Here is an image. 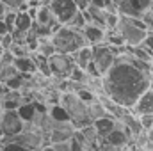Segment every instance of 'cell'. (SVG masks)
<instances>
[{
    "mask_svg": "<svg viewBox=\"0 0 153 151\" xmlns=\"http://www.w3.org/2000/svg\"><path fill=\"white\" fill-rule=\"evenodd\" d=\"M16 75H20V73L16 71V68H14L13 64L2 66V70H0V84H7L9 80H13Z\"/></svg>",
    "mask_w": 153,
    "mask_h": 151,
    "instance_id": "23",
    "label": "cell"
},
{
    "mask_svg": "<svg viewBox=\"0 0 153 151\" xmlns=\"http://www.w3.org/2000/svg\"><path fill=\"white\" fill-rule=\"evenodd\" d=\"M150 13H152V14H153V4H152V9H150Z\"/></svg>",
    "mask_w": 153,
    "mask_h": 151,
    "instance_id": "43",
    "label": "cell"
},
{
    "mask_svg": "<svg viewBox=\"0 0 153 151\" xmlns=\"http://www.w3.org/2000/svg\"><path fill=\"white\" fill-rule=\"evenodd\" d=\"M2 52H4V48H2V46H0V55H2Z\"/></svg>",
    "mask_w": 153,
    "mask_h": 151,
    "instance_id": "42",
    "label": "cell"
},
{
    "mask_svg": "<svg viewBox=\"0 0 153 151\" xmlns=\"http://www.w3.org/2000/svg\"><path fill=\"white\" fill-rule=\"evenodd\" d=\"M48 68H50V76L64 80L68 78L70 73L75 68V62L71 59V55L66 53H53L52 57H48Z\"/></svg>",
    "mask_w": 153,
    "mask_h": 151,
    "instance_id": "7",
    "label": "cell"
},
{
    "mask_svg": "<svg viewBox=\"0 0 153 151\" xmlns=\"http://www.w3.org/2000/svg\"><path fill=\"white\" fill-rule=\"evenodd\" d=\"M53 151H71L70 148V141L68 142H59V144H52Z\"/></svg>",
    "mask_w": 153,
    "mask_h": 151,
    "instance_id": "35",
    "label": "cell"
},
{
    "mask_svg": "<svg viewBox=\"0 0 153 151\" xmlns=\"http://www.w3.org/2000/svg\"><path fill=\"white\" fill-rule=\"evenodd\" d=\"M9 52L13 53L14 59H16V57H29V55H30L25 44H13V46L9 48Z\"/></svg>",
    "mask_w": 153,
    "mask_h": 151,
    "instance_id": "29",
    "label": "cell"
},
{
    "mask_svg": "<svg viewBox=\"0 0 153 151\" xmlns=\"http://www.w3.org/2000/svg\"><path fill=\"white\" fill-rule=\"evenodd\" d=\"M141 46H143V48H146V50L153 55V32H146V38L143 39Z\"/></svg>",
    "mask_w": 153,
    "mask_h": 151,
    "instance_id": "32",
    "label": "cell"
},
{
    "mask_svg": "<svg viewBox=\"0 0 153 151\" xmlns=\"http://www.w3.org/2000/svg\"><path fill=\"white\" fill-rule=\"evenodd\" d=\"M16 112H18L20 119H22L23 123H30V121L34 119V115L38 114V110H36V103H34V101L22 103V105L16 109Z\"/></svg>",
    "mask_w": 153,
    "mask_h": 151,
    "instance_id": "18",
    "label": "cell"
},
{
    "mask_svg": "<svg viewBox=\"0 0 153 151\" xmlns=\"http://www.w3.org/2000/svg\"><path fill=\"white\" fill-rule=\"evenodd\" d=\"M75 132H76V128L73 126L71 121H53L52 130H50V137H48L50 146L71 141V137H73Z\"/></svg>",
    "mask_w": 153,
    "mask_h": 151,
    "instance_id": "10",
    "label": "cell"
},
{
    "mask_svg": "<svg viewBox=\"0 0 153 151\" xmlns=\"http://www.w3.org/2000/svg\"><path fill=\"white\" fill-rule=\"evenodd\" d=\"M38 151H53V148L52 146H45V148H39Z\"/></svg>",
    "mask_w": 153,
    "mask_h": 151,
    "instance_id": "41",
    "label": "cell"
},
{
    "mask_svg": "<svg viewBox=\"0 0 153 151\" xmlns=\"http://www.w3.org/2000/svg\"><path fill=\"white\" fill-rule=\"evenodd\" d=\"M7 11H11V9H7V7H5V4H2V2H0V20L5 16V13H7Z\"/></svg>",
    "mask_w": 153,
    "mask_h": 151,
    "instance_id": "37",
    "label": "cell"
},
{
    "mask_svg": "<svg viewBox=\"0 0 153 151\" xmlns=\"http://www.w3.org/2000/svg\"><path fill=\"white\" fill-rule=\"evenodd\" d=\"M137 119H139V126H141V130H143V132H146V130L153 128V114H144V115H139Z\"/></svg>",
    "mask_w": 153,
    "mask_h": 151,
    "instance_id": "30",
    "label": "cell"
},
{
    "mask_svg": "<svg viewBox=\"0 0 153 151\" xmlns=\"http://www.w3.org/2000/svg\"><path fill=\"white\" fill-rule=\"evenodd\" d=\"M87 115H89V119H91V123H93V121H98V119H102V117H107L109 114L105 112V109L102 107L100 101H94V103L87 105Z\"/></svg>",
    "mask_w": 153,
    "mask_h": 151,
    "instance_id": "21",
    "label": "cell"
},
{
    "mask_svg": "<svg viewBox=\"0 0 153 151\" xmlns=\"http://www.w3.org/2000/svg\"><path fill=\"white\" fill-rule=\"evenodd\" d=\"M91 57H93L91 46H82V48L76 50L75 53H71V59H73L75 66L80 68V70H85V68L91 64Z\"/></svg>",
    "mask_w": 153,
    "mask_h": 151,
    "instance_id": "16",
    "label": "cell"
},
{
    "mask_svg": "<svg viewBox=\"0 0 153 151\" xmlns=\"http://www.w3.org/2000/svg\"><path fill=\"white\" fill-rule=\"evenodd\" d=\"M0 150L2 151H29L27 148H23L20 144H14V142H11L7 139H2V137H0Z\"/></svg>",
    "mask_w": 153,
    "mask_h": 151,
    "instance_id": "27",
    "label": "cell"
},
{
    "mask_svg": "<svg viewBox=\"0 0 153 151\" xmlns=\"http://www.w3.org/2000/svg\"><path fill=\"white\" fill-rule=\"evenodd\" d=\"M0 2L5 4V7L11 11H27V7H29L27 0H0Z\"/></svg>",
    "mask_w": 153,
    "mask_h": 151,
    "instance_id": "25",
    "label": "cell"
},
{
    "mask_svg": "<svg viewBox=\"0 0 153 151\" xmlns=\"http://www.w3.org/2000/svg\"><path fill=\"white\" fill-rule=\"evenodd\" d=\"M114 2H116V4H117V2H119V0H114Z\"/></svg>",
    "mask_w": 153,
    "mask_h": 151,
    "instance_id": "44",
    "label": "cell"
},
{
    "mask_svg": "<svg viewBox=\"0 0 153 151\" xmlns=\"http://www.w3.org/2000/svg\"><path fill=\"white\" fill-rule=\"evenodd\" d=\"M50 41H52V44L55 48V53H66V55L75 53L76 50L82 48V46H89L80 30L70 29L66 25H61L50 36Z\"/></svg>",
    "mask_w": 153,
    "mask_h": 151,
    "instance_id": "2",
    "label": "cell"
},
{
    "mask_svg": "<svg viewBox=\"0 0 153 151\" xmlns=\"http://www.w3.org/2000/svg\"><path fill=\"white\" fill-rule=\"evenodd\" d=\"M125 50H126V53H130L132 57H135V59H139V61H144V62L153 64V55L146 50V48H143L141 44H137V46H125Z\"/></svg>",
    "mask_w": 153,
    "mask_h": 151,
    "instance_id": "19",
    "label": "cell"
},
{
    "mask_svg": "<svg viewBox=\"0 0 153 151\" xmlns=\"http://www.w3.org/2000/svg\"><path fill=\"white\" fill-rule=\"evenodd\" d=\"M114 32L123 39L125 46H137L146 38V29L143 21L137 18H128V16H119Z\"/></svg>",
    "mask_w": 153,
    "mask_h": 151,
    "instance_id": "4",
    "label": "cell"
},
{
    "mask_svg": "<svg viewBox=\"0 0 153 151\" xmlns=\"http://www.w3.org/2000/svg\"><path fill=\"white\" fill-rule=\"evenodd\" d=\"M130 139H132V132L128 128H125L117 119H116V126L114 130L103 139L105 142H109L112 148H126L130 144Z\"/></svg>",
    "mask_w": 153,
    "mask_h": 151,
    "instance_id": "11",
    "label": "cell"
},
{
    "mask_svg": "<svg viewBox=\"0 0 153 151\" xmlns=\"http://www.w3.org/2000/svg\"><path fill=\"white\" fill-rule=\"evenodd\" d=\"M0 151H2V150H0Z\"/></svg>",
    "mask_w": 153,
    "mask_h": 151,
    "instance_id": "45",
    "label": "cell"
},
{
    "mask_svg": "<svg viewBox=\"0 0 153 151\" xmlns=\"http://www.w3.org/2000/svg\"><path fill=\"white\" fill-rule=\"evenodd\" d=\"M48 9L52 11L59 25H66L70 18L78 11L73 0H48Z\"/></svg>",
    "mask_w": 153,
    "mask_h": 151,
    "instance_id": "9",
    "label": "cell"
},
{
    "mask_svg": "<svg viewBox=\"0 0 153 151\" xmlns=\"http://www.w3.org/2000/svg\"><path fill=\"white\" fill-rule=\"evenodd\" d=\"M144 135H146V141H148L150 144H153V128L146 130V132H144Z\"/></svg>",
    "mask_w": 153,
    "mask_h": 151,
    "instance_id": "36",
    "label": "cell"
},
{
    "mask_svg": "<svg viewBox=\"0 0 153 151\" xmlns=\"http://www.w3.org/2000/svg\"><path fill=\"white\" fill-rule=\"evenodd\" d=\"M153 0H119L116 4L117 14L119 16H128V18H141L144 13L152 9Z\"/></svg>",
    "mask_w": 153,
    "mask_h": 151,
    "instance_id": "8",
    "label": "cell"
},
{
    "mask_svg": "<svg viewBox=\"0 0 153 151\" xmlns=\"http://www.w3.org/2000/svg\"><path fill=\"white\" fill-rule=\"evenodd\" d=\"M117 20H119V14L117 13L105 11V30H114L116 25H117Z\"/></svg>",
    "mask_w": 153,
    "mask_h": 151,
    "instance_id": "28",
    "label": "cell"
},
{
    "mask_svg": "<svg viewBox=\"0 0 153 151\" xmlns=\"http://www.w3.org/2000/svg\"><path fill=\"white\" fill-rule=\"evenodd\" d=\"M59 105L64 109V112L68 114L70 121L73 123V126L76 130L91 124V119L87 115V105L76 96L75 93H61Z\"/></svg>",
    "mask_w": 153,
    "mask_h": 151,
    "instance_id": "3",
    "label": "cell"
},
{
    "mask_svg": "<svg viewBox=\"0 0 153 151\" xmlns=\"http://www.w3.org/2000/svg\"><path fill=\"white\" fill-rule=\"evenodd\" d=\"M13 66L16 68V71L20 75H36L38 73L36 62H34V59L30 55L29 57H16L14 62H13Z\"/></svg>",
    "mask_w": 153,
    "mask_h": 151,
    "instance_id": "14",
    "label": "cell"
},
{
    "mask_svg": "<svg viewBox=\"0 0 153 151\" xmlns=\"http://www.w3.org/2000/svg\"><path fill=\"white\" fill-rule=\"evenodd\" d=\"M84 25H85V18H84L82 11H76L75 14L70 18V21L66 23V27H70V29H75V30H80Z\"/></svg>",
    "mask_w": 153,
    "mask_h": 151,
    "instance_id": "24",
    "label": "cell"
},
{
    "mask_svg": "<svg viewBox=\"0 0 153 151\" xmlns=\"http://www.w3.org/2000/svg\"><path fill=\"white\" fill-rule=\"evenodd\" d=\"M48 115L53 119V121H70L68 114L64 112V109L57 103V105H50L48 107Z\"/></svg>",
    "mask_w": 153,
    "mask_h": 151,
    "instance_id": "22",
    "label": "cell"
},
{
    "mask_svg": "<svg viewBox=\"0 0 153 151\" xmlns=\"http://www.w3.org/2000/svg\"><path fill=\"white\" fill-rule=\"evenodd\" d=\"M25 123L20 119L16 110H0V137L13 139L23 130Z\"/></svg>",
    "mask_w": 153,
    "mask_h": 151,
    "instance_id": "5",
    "label": "cell"
},
{
    "mask_svg": "<svg viewBox=\"0 0 153 151\" xmlns=\"http://www.w3.org/2000/svg\"><path fill=\"white\" fill-rule=\"evenodd\" d=\"M76 96L85 103V105H91V103H94V101H98V96L96 94H93L91 91H87V89H78L75 93Z\"/></svg>",
    "mask_w": 153,
    "mask_h": 151,
    "instance_id": "26",
    "label": "cell"
},
{
    "mask_svg": "<svg viewBox=\"0 0 153 151\" xmlns=\"http://www.w3.org/2000/svg\"><path fill=\"white\" fill-rule=\"evenodd\" d=\"M32 20L30 16L25 13V11H16V16H14V25H13V30H18V32H29L32 29Z\"/></svg>",
    "mask_w": 153,
    "mask_h": 151,
    "instance_id": "17",
    "label": "cell"
},
{
    "mask_svg": "<svg viewBox=\"0 0 153 151\" xmlns=\"http://www.w3.org/2000/svg\"><path fill=\"white\" fill-rule=\"evenodd\" d=\"M150 73L139 71L126 61L116 57L112 68L102 76L103 94L123 109H132L137 98L150 89Z\"/></svg>",
    "mask_w": 153,
    "mask_h": 151,
    "instance_id": "1",
    "label": "cell"
},
{
    "mask_svg": "<svg viewBox=\"0 0 153 151\" xmlns=\"http://www.w3.org/2000/svg\"><path fill=\"white\" fill-rule=\"evenodd\" d=\"M93 126H94L98 137H100V139H105V137L114 130L116 119L111 117V115H107V117H102V119H98V121H93Z\"/></svg>",
    "mask_w": 153,
    "mask_h": 151,
    "instance_id": "15",
    "label": "cell"
},
{
    "mask_svg": "<svg viewBox=\"0 0 153 151\" xmlns=\"http://www.w3.org/2000/svg\"><path fill=\"white\" fill-rule=\"evenodd\" d=\"M0 46H2L4 50H9V48L13 46V38H11V32L4 34V36L0 38Z\"/></svg>",
    "mask_w": 153,
    "mask_h": 151,
    "instance_id": "34",
    "label": "cell"
},
{
    "mask_svg": "<svg viewBox=\"0 0 153 151\" xmlns=\"http://www.w3.org/2000/svg\"><path fill=\"white\" fill-rule=\"evenodd\" d=\"M14 16H16V11H7V13H5V16L2 18V21H4V25L7 27V30H9V32L13 30V25H14Z\"/></svg>",
    "mask_w": 153,
    "mask_h": 151,
    "instance_id": "31",
    "label": "cell"
},
{
    "mask_svg": "<svg viewBox=\"0 0 153 151\" xmlns=\"http://www.w3.org/2000/svg\"><path fill=\"white\" fill-rule=\"evenodd\" d=\"M91 52H93V57H91L93 66L96 68L98 75L103 76L109 70H111V68H112V64H114V61H116L114 53L111 52V48H109L105 43L91 46Z\"/></svg>",
    "mask_w": 153,
    "mask_h": 151,
    "instance_id": "6",
    "label": "cell"
},
{
    "mask_svg": "<svg viewBox=\"0 0 153 151\" xmlns=\"http://www.w3.org/2000/svg\"><path fill=\"white\" fill-rule=\"evenodd\" d=\"M7 32H9V30H7V27H5V25H4V21L0 20V38H2L4 34H7Z\"/></svg>",
    "mask_w": 153,
    "mask_h": 151,
    "instance_id": "38",
    "label": "cell"
},
{
    "mask_svg": "<svg viewBox=\"0 0 153 151\" xmlns=\"http://www.w3.org/2000/svg\"><path fill=\"white\" fill-rule=\"evenodd\" d=\"M130 112L134 114V115H144V114H153V89H148V91H144L139 98H137V101L134 103V107L130 109Z\"/></svg>",
    "mask_w": 153,
    "mask_h": 151,
    "instance_id": "12",
    "label": "cell"
},
{
    "mask_svg": "<svg viewBox=\"0 0 153 151\" xmlns=\"http://www.w3.org/2000/svg\"><path fill=\"white\" fill-rule=\"evenodd\" d=\"M0 62H2V66H9V64H13V62H14L13 53H11L9 50H4L2 55H0Z\"/></svg>",
    "mask_w": 153,
    "mask_h": 151,
    "instance_id": "33",
    "label": "cell"
},
{
    "mask_svg": "<svg viewBox=\"0 0 153 151\" xmlns=\"http://www.w3.org/2000/svg\"><path fill=\"white\" fill-rule=\"evenodd\" d=\"M39 2H43V0H27L29 7H39Z\"/></svg>",
    "mask_w": 153,
    "mask_h": 151,
    "instance_id": "39",
    "label": "cell"
},
{
    "mask_svg": "<svg viewBox=\"0 0 153 151\" xmlns=\"http://www.w3.org/2000/svg\"><path fill=\"white\" fill-rule=\"evenodd\" d=\"M34 53H39V55H43V57H46V59L52 57V55L55 53V48H53V44H52L50 38L38 39V50H36Z\"/></svg>",
    "mask_w": 153,
    "mask_h": 151,
    "instance_id": "20",
    "label": "cell"
},
{
    "mask_svg": "<svg viewBox=\"0 0 153 151\" xmlns=\"http://www.w3.org/2000/svg\"><path fill=\"white\" fill-rule=\"evenodd\" d=\"M80 32H82V36L85 39V43L89 44V46H94V44H102V43H105V29H102V27H96V25H91V23H85L82 29H80Z\"/></svg>",
    "mask_w": 153,
    "mask_h": 151,
    "instance_id": "13",
    "label": "cell"
},
{
    "mask_svg": "<svg viewBox=\"0 0 153 151\" xmlns=\"http://www.w3.org/2000/svg\"><path fill=\"white\" fill-rule=\"evenodd\" d=\"M109 151H128V146L126 148H111Z\"/></svg>",
    "mask_w": 153,
    "mask_h": 151,
    "instance_id": "40",
    "label": "cell"
}]
</instances>
